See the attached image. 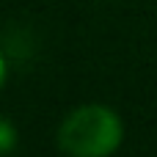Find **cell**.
<instances>
[{
    "instance_id": "3957f363",
    "label": "cell",
    "mask_w": 157,
    "mask_h": 157,
    "mask_svg": "<svg viewBox=\"0 0 157 157\" xmlns=\"http://www.w3.org/2000/svg\"><path fill=\"white\" fill-rule=\"evenodd\" d=\"M3 83H6V58L0 52V88H3Z\"/></svg>"
},
{
    "instance_id": "7a4b0ae2",
    "label": "cell",
    "mask_w": 157,
    "mask_h": 157,
    "mask_svg": "<svg viewBox=\"0 0 157 157\" xmlns=\"http://www.w3.org/2000/svg\"><path fill=\"white\" fill-rule=\"evenodd\" d=\"M14 146H17V130H14L11 121L0 119V157L14 152Z\"/></svg>"
},
{
    "instance_id": "6da1fadb",
    "label": "cell",
    "mask_w": 157,
    "mask_h": 157,
    "mask_svg": "<svg viewBox=\"0 0 157 157\" xmlns=\"http://www.w3.org/2000/svg\"><path fill=\"white\" fill-rule=\"evenodd\" d=\"M124 138V124L105 105H83L58 127V146L69 157H110Z\"/></svg>"
}]
</instances>
